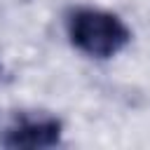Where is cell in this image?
I'll list each match as a JSON object with an SVG mask.
<instances>
[{"label":"cell","instance_id":"1","mask_svg":"<svg viewBox=\"0 0 150 150\" xmlns=\"http://www.w3.org/2000/svg\"><path fill=\"white\" fill-rule=\"evenodd\" d=\"M66 33L75 49L94 59H110L131 42L129 26L112 12L75 7L66 16Z\"/></svg>","mask_w":150,"mask_h":150},{"label":"cell","instance_id":"2","mask_svg":"<svg viewBox=\"0 0 150 150\" xmlns=\"http://www.w3.org/2000/svg\"><path fill=\"white\" fill-rule=\"evenodd\" d=\"M63 124L54 115H19L2 129L0 145L9 150H45L61 143Z\"/></svg>","mask_w":150,"mask_h":150}]
</instances>
